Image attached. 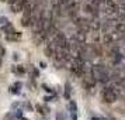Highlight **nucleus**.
<instances>
[{"label":"nucleus","instance_id":"7","mask_svg":"<svg viewBox=\"0 0 125 120\" xmlns=\"http://www.w3.org/2000/svg\"><path fill=\"white\" fill-rule=\"evenodd\" d=\"M16 112H17V113H16V116H17V117H23L24 116V110H21V109H18V110H16Z\"/></svg>","mask_w":125,"mask_h":120},{"label":"nucleus","instance_id":"8","mask_svg":"<svg viewBox=\"0 0 125 120\" xmlns=\"http://www.w3.org/2000/svg\"><path fill=\"white\" fill-rule=\"evenodd\" d=\"M13 59H14V61H18V59H20V55H18L17 52H14V54H13Z\"/></svg>","mask_w":125,"mask_h":120},{"label":"nucleus","instance_id":"10","mask_svg":"<svg viewBox=\"0 0 125 120\" xmlns=\"http://www.w3.org/2000/svg\"><path fill=\"white\" fill-rule=\"evenodd\" d=\"M18 106H20V103H18V102H16V103H13V105H11V107H13V109H17Z\"/></svg>","mask_w":125,"mask_h":120},{"label":"nucleus","instance_id":"6","mask_svg":"<svg viewBox=\"0 0 125 120\" xmlns=\"http://www.w3.org/2000/svg\"><path fill=\"white\" fill-rule=\"evenodd\" d=\"M9 23V20H7V17H4V16H0V26H3V24Z\"/></svg>","mask_w":125,"mask_h":120},{"label":"nucleus","instance_id":"3","mask_svg":"<svg viewBox=\"0 0 125 120\" xmlns=\"http://www.w3.org/2000/svg\"><path fill=\"white\" fill-rule=\"evenodd\" d=\"M30 24H31V16L23 14V17H21V26L23 27H30Z\"/></svg>","mask_w":125,"mask_h":120},{"label":"nucleus","instance_id":"4","mask_svg":"<svg viewBox=\"0 0 125 120\" xmlns=\"http://www.w3.org/2000/svg\"><path fill=\"white\" fill-rule=\"evenodd\" d=\"M16 74H18V75L25 74V68H24L23 65H17V67H16Z\"/></svg>","mask_w":125,"mask_h":120},{"label":"nucleus","instance_id":"9","mask_svg":"<svg viewBox=\"0 0 125 120\" xmlns=\"http://www.w3.org/2000/svg\"><path fill=\"white\" fill-rule=\"evenodd\" d=\"M14 86H16V88H17V89H20V88H21V82H16V83H14Z\"/></svg>","mask_w":125,"mask_h":120},{"label":"nucleus","instance_id":"11","mask_svg":"<svg viewBox=\"0 0 125 120\" xmlns=\"http://www.w3.org/2000/svg\"><path fill=\"white\" fill-rule=\"evenodd\" d=\"M1 64H3V58L0 57V67H1Z\"/></svg>","mask_w":125,"mask_h":120},{"label":"nucleus","instance_id":"5","mask_svg":"<svg viewBox=\"0 0 125 120\" xmlns=\"http://www.w3.org/2000/svg\"><path fill=\"white\" fill-rule=\"evenodd\" d=\"M9 92H10V93H14V95H17V93H20V92H18V89H17V88H16L14 85H13V86H10V89H9Z\"/></svg>","mask_w":125,"mask_h":120},{"label":"nucleus","instance_id":"1","mask_svg":"<svg viewBox=\"0 0 125 120\" xmlns=\"http://www.w3.org/2000/svg\"><path fill=\"white\" fill-rule=\"evenodd\" d=\"M1 31L6 35H10V34H14L16 33V28H14V26L11 23H6V24L1 26Z\"/></svg>","mask_w":125,"mask_h":120},{"label":"nucleus","instance_id":"2","mask_svg":"<svg viewBox=\"0 0 125 120\" xmlns=\"http://www.w3.org/2000/svg\"><path fill=\"white\" fill-rule=\"evenodd\" d=\"M56 51V47L53 45V44H48L45 47V54L48 57H53V52Z\"/></svg>","mask_w":125,"mask_h":120}]
</instances>
